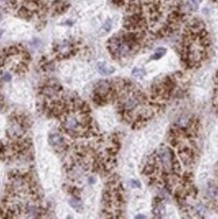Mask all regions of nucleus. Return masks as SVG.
Listing matches in <instances>:
<instances>
[{
  "instance_id": "1",
  "label": "nucleus",
  "mask_w": 218,
  "mask_h": 219,
  "mask_svg": "<svg viewBox=\"0 0 218 219\" xmlns=\"http://www.w3.org/2000/svg\"><path fill=\"white\" fill-rule=\"evenodd\" d=\"M49 144L56 151H64L67 149V142L62 134L58 132L51 133L49 135Z\"/></svg>"
},
{
  "instance_id": "2",
  "label": "nucleus",
  "mask_w": 218,
  "mask_h": 219,
  "mask_svg": "<svg viewBox=\"0 0 218 219\" xmlns=\"http://www.w3.org/2000/svg\"><path fill=\"white\" fill-rule=\"evenodd\" d=\"M57 52L61 55V57L66 58V57H70L72 53H74V46L68 41V40H65L63 44L59 45L57 47Z\"/></svg>"
},
{
  "instance_id": "3",
  "label": "nucleus",
  "mask_w": 218,
  "mask_h": 219,
  "mask_svg": "<svg viewBox=\"0 0 218 219\" xmlns=\"http://www.w3.org/2000/svg\"><path fill=\"white\" fill-rule=\"evenodd\" d=\"M154 216L157 218H161L165 213V206L164 203L160 197H155L154 199V208H153Z\"/></svg>"
},
{
  "instance_id": "4",
  "label": "nucleus",
  "mask_w": 218,
  "mask_h": 219,
  "mask_svg": "<svg viewBox=\"0 0 218 219\" xmlns=\"http://www.w3.org/2000/svg\"><path fill=\"white\" fill-rule=\"evenodd\" d=\"M97 69H98V72L103 76L111 75V74H113V73H114V71H115L114 68L109 67L107 64L103 63V62H100V63L97 64Z\"/></svg>"
},
{
  "instance_id": "5",
  "label": "nucleus",
  "mask_w": 218,
  "mask_h": 219,
  "mask_svg": "<svg viewBox=\"0 0 218 219\" xmlns=\"http://www.w3.org/2000/svg\"><path fill=\"white\" fill-rule=\"evenodd\" d=\"M70 205L72 206V207L74 208L76 211H78V212H81L82 211V203H81V200L80 198H78V197H73V198H71V200L69 201Z\"/></svg>"
},
{
  "instance_id": "6",
  "label": "nucleus",
  "mask_w": 218,
  "mask_h": 219,
  "mask_svg": "<svg viewBox=\"0 0 218 219\" xmlns=\"http://www.w3.org/2000/svg\"><path fill=\"white\" fill-rule=\"evenodd\" d=\"M167 53L166 47H158L155 50V52L154 53V55L150 57V60H160L161 58H163V56Z\"/></svg>"
},
{
  "instance_id": "7",
  "label": "nucleus",
  "mask_w": 218,
  "mask_h": 219,
  "mask_svg": "<svg viewBox=\"0 0 218 219\" xmlns=\"http://www.w3.org/2000/svg\"><path fill=\"white\" fill-rule=\"evenodd\" d=\"M132 76L135 77V78H143L146 75V72L144 69H140V68H134L132 70Z\"/></svg>"
},
{
  "instance_id": "8",
  "label": "nucleus",
  "mask_w": 218,
  "mask_h": 219,
  "mask_svg": "<svg viewBox=\"0 0 218 219\" xmlns=\"http://www.w3.org/2000/svg\"><path fill=\"white\" fill-rule=\"evenodd\" d=\"M111 27H112V22H111V20H110V19H107V20L104 22L102 28H103L106 32H109V31H110V29H111Z\"/></svg>"
},
{
  "instance_id": "9",
  "label": "nucleus",
  "mask_w": 218,
  "mask_h": 219,
  "mask_svg": "<svg viewBox=\"0 0 218 219\" xmlns=\"http://www.w3.org/2000/svg\"><path fill=\"white\" fill-rule=\"evenodd\" d=\"M12 79V76L10 73H8V72H4L3 74H2V80L5 81V82H9V81H11Z\"/></svg>"
},
{
  "instance_id": "10",
  "label": "nucleus",
  "mask_w": 218,
  "mask_h": 219,
  "mask_svg": "<svg viewBox=\"0 0 218 219\" xmlns=\"http://www.w3.org/2000/svg\"><path fill=\"white\" fill-rule=\"evenodd\" d=\"M189 6L191 7L192 10H197V8H198V3H197L196 0H190Z\"/></svg>"
},
{
  "instance_id": "11",
  "label": "nucleus",
  "mask_w": 218,
  "mask_h": 219,
  "mask_svg": "<svg viewBox=\"0 0 218 219\" xmlns=\"http://www.w3.org/2000/svg\"><path fill=\"white\" fill-rule=\"evenodd\" d=\"M129 184H130V186H131L132 188H140V187H141L140 183H139L138 181H136V180H131V181L129 182Z\"/></svg>"
},
{
  "instance_id": "12",
  "label": "nucleus",
  "mask_w": 218,
  "mask_h": 219,
  "mask_svg": "<svg viewBox=\"0 0 218 219\" xmlns=\"http://www.w3.org/2000/svg\"><path fill=\"white\" fill-rule=\"evenodd\" d=\"M88 182H89V184H95V182H96V179H95V177H93V176H90L89 178H88Z\"/></svg>"
},
{
  "instance_id": "13",
  "label": "nucleus",
  "mask_w": 218,
  "mask_h": 219,
  "mask_svg": "<svg viewBox=\"0 0 218 219\" xmlns=\"http://www.w3.org/2000/svg\"><path fill=\"white\" fill-rule=\"evenodd\" d=\"M135 218L138 219V218H145V216H144V215H136L135 216Z\"/></svg>"
},
{
  "instance_id": "14",
  "label": "nucleus",
  "mask_w": 218,
  "mask_h": 219,
  "mask_svg": "<svg viewBox=\"0 0 218 219\" xmlns=\"http://www.w3.org/2000/svg\"><path fill=\"white\" fill-rule=\"evenodd\" d=\"M3 32H4V30H0V39H1V36L3 35Z\"/></svg>"
},
{
  "instance_id": "15",
  "label": "nucleus",
  "mask_w": 218,
  "mask_h": 219,
  "mask_svg": "<svg viewBox=\"0 0 218 219\" xmlns=\"http://www.w3.org/2000/svg\"><path fill=\"white\" fill-rule=\"evenodd\" d=\"M2 2H9V0H1Z\"/></svg>"
}]
</instances>
